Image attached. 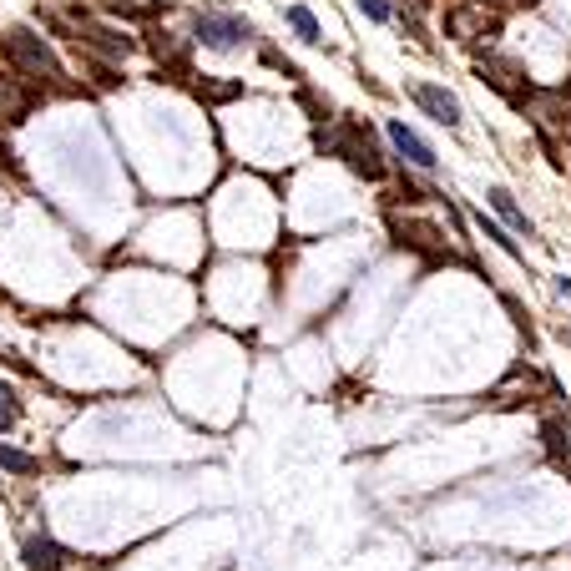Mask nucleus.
Wrapping results in <instances>:
<instances>
[{"mask_svg":"<svg viewBox=\"0 0 571 571\" xmlns=\"http://www.w3.org/2000/svg\"><path fill=\"white\" fill-rule=\"evenodd\" d=\"M526 111L536 121H546V127H566V121H571V97H566V91H531Z\"/></svg>","mask_w":571,"mask_h":571,"instance_id":"nucleus-10","label":"nucleus"},{"mask_svg":"<svg viewBox=\"0 0 571 571\" xmlns=\"http://www.w3.org/2000/svg\"><path fill=\"white\" fill-rule=\"evenodd\" d=\"M21 556H26V566H31V571H61V566L71 561V556H67V546H56L51 536H31Z\"/></svg>","mask_w":571,"mask_h":571,"instance_id":"nucleus-12","label":"nucleus"},{"mask_svg":"<svg viewBox=\"0 0 571 571\" xmlns=\"http://www.w3.org/2000/svg\"><path fill=\"white\" fill-rule=\"evenodd\" d=\"M91 77H97V87H121V77H117V71H111V61H91Z\"/></svg>","mask_w":571,"mask_h":571,"instance_id":"nucleus-22","label":"nucleus"},{"mask_svg":"<svg viewBox=\"0 0 571 571\" xmlns=\"http://www.w3.org/2000/svg\"><path fill=\"white\" fill-rule=\"evenodd\" d=\"M26 117H31V91L16 77H0V121L5 127H21Z\"/></svg>","mask_w":571,"mask_h":571,"instance_id":"nucleus-11","label":"nucleus"},{"mask_svg":"<svg viewBox=\"0 0 571 571\" xmlns=\"http://www.w3.org/2000/svg\"><path fill=\"white\" fill-rule=\"evenodd\" d=\"M389 147H395V152L405 157L410 167H425V172L435 167V147H430L420 132H410L405 121H389Z\"/></svg>","mask_w":571,"mask_h":571,"instance_id":"nucleus-9","label":"nucleus"},{"mask_svg":"<svg viewBox=\"0 0 571 571\" xmlns=\"http://www.w3.org/2000/svg\"><path fill=\"white\" fill-rule=\"evenodd\" d=\"M192 41H202L208 51H238V46L253 41V26L243 21V16H218V11H208V16H198V21H192Z\"/></svg>","mask_w":571,"mask_h":571,"instance_id":"nucleus-4","label":"nucleus"},{"mask_svg":"<svg viewBox=\"0 0 571 571\" xmlns=\"http://www.w3.org/2000/svg\"><path fill=\"white\" fill-rule=\"evenodd\" d=\"M111 16H132V21H142V16H152L157 5H142V0H107Z\"/></svg>","mask_w":571,"mask_h":571,"instance_id":"nucleus-21","label":"nucleus"},{"mask_svg":"<svg viewBox=\"0 0 571 571\" xmlns=\"http://www.w3.org/2000/svg\"><path fill=\"white\" fill-rule=\"evenodd\" d=\"M485 198H491V208L501 213V218L511 223V228H516V233H526V238H531V233H536V228H531V218H526V213L516 208V198H511V192H505V187H491V192H485Z\"/></svg>","mask_w":571,"mask_h":571,"instance_id":"nucleus-14","label":"nucleus"},{"mask_svg":"<svg viewBox=\"0 0 571 571\" xmlns=\"http://www.w3.org/2000/svg\"><path fill=\"white\" fill-rule=\"evenodd\" d=\"M359 11L369 16V21H389V5H385V0H359Z\"/></svg>","mask_w":571,"mask_h":571,"instance_id":"nucleus-23","label":"nucleus"},{"mask_svg":"<svg viewBox=\"0 0 571 571\" xmlns=\"http://www.w3.org/2000/svg\"><path fill=\"white\" fill-rule=\"evenodd\" d=\"M288 26H294L298 41H308V46L324 41V31H319V21H314V11H308V5H288Z\"/></svg>","mask_w":571,"mask_h":571,"instance_id":"nucleus-16","label":"nucleus"},{"mask_svg":"<svg viewBox=\"0 0 571 571\" xmlns=\"http://www.w3.org/2000/svg\"><path fill=\"white\" fill-rule=\"evenodd\" d=\"M77 41L87 46L91 56H101V61H127V56L137 51V41H132V36H121V31H111V26L87 21L81 11H77Z\"/></svg>","mask_w":571,"mask_h":571,"instance_id":"nucleus-5","label":"nucleus"},{"mask_svg":"<svg viewBox=\"0 0 571 571\" xmlns=\"http://www.w3.org/2000/svg\"><path fill=\"white\" fill-rule=\"evenodd\" d=\"M314 147H319L324 157H344L349 162L354 177H364V182H379L385 177V162H379V152H374V137L369 127H359V121H329V127H319L314 132Z\"/></svg>","mask_w":571,"mask_h":571,"instance_id":"nucleus-1","label":"nucleus"},{"mask_svg":"<svg viewBox=\"0 0 571 571\" xmlns=\"http://www.w3.org/2000/svg\"><path fill=\"white\" fill-rule=\"evenodd\" d=\"M264 61H268V67H278L284 77H298V67H294V61H284L278 51H264Z\"/></svg>","mask_w":571,"mask_h":571,"instance_id":"nucleus-24","label":"nucleus"},{"mask_svg":"<svg viewBox=\"0 0 571 571\" xmlns=\"http://www.w3.org/2000/svg\"><path fill=\"white\" fill-rule=\"evenodd\" d=\"M0 51H5V61H11L21 77L41 81V87H56V91L71 87L67 71H61V61H56V51L36 31H26V26H11V31L0 36Z\"/></svg>","mask_w":571,"mask_h":571,"instance_id":"nucleus-2","label":"nucleus"},{"mask_svg":"<svg viewBox=\"0 0 571 571\" xmlns=\"http://www.w3.org/2000/svg\"><path fill=\"white\" fill-rule=\"evenodd\" d=\"M389 228H395V238L405 243V248L425 253L430 264H455L461 253L445 243V233L435 228V223H420V218H400V213H389Z\"/></svg>","mask_w":571,"mask_h":571,"instance_id":"nucleus-3","label":"nucleus"},{"mask_svg":"<svg viewBox=\"0 0 571 571\" xmlns=\"http://www.w3.org/2000/svg\"><path fill=\"white\" fill-rule=\"evenodd\" d=\"M198 97H208V101H233V97H243V87H238V81H208V87H198Z\"/></svg>","mask_w":571,"mask_h":571,"instance_id":"nucleus-20","label":"nucleus"},{"mask_svg":"<svg viewBox=\"0 0 571 571\" xmlns=\"http://www.w3.org/2000/svg\"><path fill=\"white\" fill-rule=\"evenodd\" d=\"M410 97H415V107L425 111V117H435L440 127H461V121H465V111H461V97H455V91H445V87H430V81H415V87H410Z\"/></svg>","mask_w":571,"mask_h":571,"instance_id":"nucleus-7","label":"nucleus"},{"mask_svg":"<svg viewBox=\"0 0 571 571\" xmlns=\"http://www.w3.org/2000/svg\"><path fill=\"white\" fill-rule=\"evenodd\" d=\"M0 471H11V475H36V471H41V461H36V455H26V451H16V445H5V440H0Z\"/></svg>","mask_w":571,"mask_h":571,"instance_id":"nucleus-17","label":"nucleus"},{"mask_svg":"<svg viewBox=\"0 0 571 571\" xmlns=\"http://www.w3.org/2000/svg\"><path fill=\"white\" fill-rule=\"evenodd\" d=\"M475 223H481V233H485V238H491V243H495V248H501V253H511V258H521L516 238H511V233H505V228H495V223H485V213H481V218H475Z\"/></svg>","mask_w":571,"mask_h":571,"instance_id":"nucleus-19","label":"nucleus"},{"mask_svg":"<svg viewBox=\"0 0 571 571\" xmlns=\"http://www.w3.org/2000/svg\"><path fill=\"white\" fill-rule=\"evenodd\" d=\"M475 71H481L485 87H495L505 101H511V107H526L531 87H526V77H521L511 61H501V56H481V61H475Z\"/></svg>","mask_w":571,"mask_h":571,"instance_id":"nucleus-6","label":"nucleus"},{"mask_svg":"<svg viewBox=\"0 0 571 571\" xmlns=\"http://www.w3.org/2000/svg\"><path fill=\"white\" fill-rule=\"evenodd\" d=\"M541 440H546L551 461H571V430L561 425V420H546V425H541Z\"/></svg>","mask_w":571,"mask_h":571,"instance_id":"nucleus-15","label":"nucleus"},{"mask_svg":"<svg viewBox=\"0 0 571 571\" xmlns=\"http://www.w3.org/2000/svg\"><path fill=\"white\" fill-rule=\"evenodd\" d=\"M445 31H451L455 41H481L485 31H495V16L485 11V0H465V5H455V11L445 16Z\"/></svg>","mask_w":571,"mask_h":571,"instance_id":"nucleus-8","label":"nucleus"},{"mask_svg":"<svg viewBox=\"0 0 571 571\" xmlns=\"http://www.w3.org/2000/svg\"><path fill=\"white\" fill-rule=\"evenodd\" d=\"M16 420H21V400H16L11 385H0V435L16 430Z\"/></svg>","mask_w":571,"mask_h":571,"instance_id":"nucleus-18","label":"nucleus"},{"mask_svg":"<svg viewBox=\"0 0 571 571\" xmlns=\"http://www.w3.org/2000/svg\"><path fill=\"white\" fill-rule=\"evenodd\" d=\"M152 56L162 61V67H172V71H187V46L177 41L172 31H152Z\"/></svg>","mask_w":571,"mask_h":571,"instance_id":"nucleus-13","label":"nucleus"}]
</instances>
